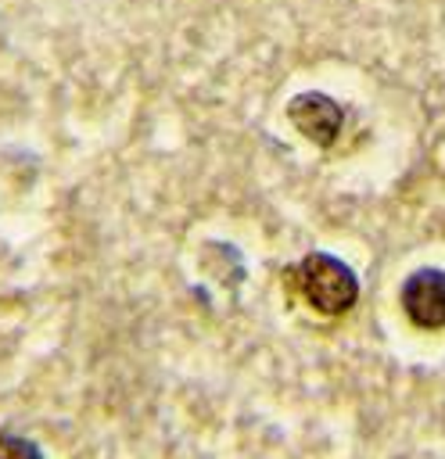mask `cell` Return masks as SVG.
I'll use <instances>...</instances> for the list:
<instances>
[{
	"label": "cell",
	"mask_w": 445,
	"mask_h": 459,
	"mask_svg": "<svg viewBox=\"0 0 445 459\" xmlns=\"http://www.w3.org/2000/svg\"><path fill=\"white\" fill-rule=\"evenodd\" d=\"M287 287L319 316H345L359 301V276L334 255L312 251L287 269Z\"/></svg>",
	"instance_id": "6da1fadb"
},
{
	"label": "cell",
	"mask_w": 445,
	"mask_h": 459,
	"mask_svg": "<svg viewBox=\"0 0 445 459\" xmlns=\"http://www.w3.org/2000/svg\"><path fill=\"white\" fill-rule=\"evenodd\" d=\"M402 312L416 330H441L445 326V269L423 265L402 280L398 290Z\"/></svg>",
	"instance_id": "7a4b0ae2"
},
{
	"label": "cell",
	"mask_w": 445,
	"mask_h": 459,
	"mask_svg": "<svg viewBox=\"0 0 445 459\" xmlns=\"http://www.w3.org/2000/svg\"><path fill=\"white\" fill-rule=\"evenodd\" d=\"M287 118H291V126H294L309 143H316V147H330V143L341 136V126H345L341 104H337L330 93H319V90H305V93L291 97Z\"/></svg>",
	"instance_id": "3957f363"
},
{
	"label": "cell",
	"mask_w": 445,
	"mask_h": 459,
	"mask_svg": "<svg viewBox=\"0 0 445 459\" xmlns=\"http://www.w3.org/2000/svg\"><path fill=\"white\" fill-rule=\"evenodd\" d=\"M0 459H43V452L18 434H0Z\"/></svg>",
	"instance_id": "277c9868"
}]
</instances>
